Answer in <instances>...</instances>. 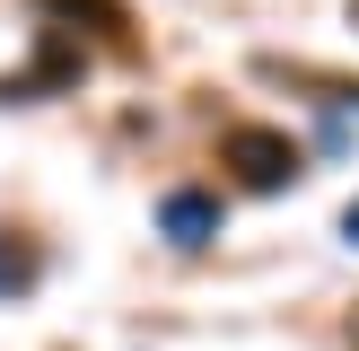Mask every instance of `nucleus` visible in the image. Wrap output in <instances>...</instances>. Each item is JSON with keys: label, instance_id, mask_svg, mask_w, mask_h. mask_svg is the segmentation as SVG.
<instances>
[{"label": "nucleus", "instance_id": "1", "mask_svg": "<svg viewBox=\"0 0 359 351\" xmlns=\"http://www.w3.org/2000/svg\"><path fill=\"white\" fill-rule=\"evenodd\" d=\"M219 158L237 167V185H255V193H280L298 176V140L272 132V123H237V132L219 140Z\"/></svg>", "mask_w": 359, "mask_h": 351}, {"label": "nucleus", "instance_id": "2", "mask_svg": "<svg viewBox=\"0 0 359 351\" xmlns=\"http://www.w3.org/2000/svg\"><path fill=\"white\" fill-rule=\"evenodd\" d=\"M158 228H167L175 246H210V237H219V202L184 185V193H167V202H158Z\"/></svg>", "mask_w": 359, "mask_h": 351}, {"label": "nucleus", "instance_id": "3", "mask_svg": "<svg viewBox=\"0 0 359 351\" xmlns=\"http://www.w3.org/2000/svg\"><path fill=\"white\" fill-rule=\"evenodd\" d=\"M342 237H351V246H359V202H351V211H342Z\"/></svg>", "mask_w": 359, "mask_h": 351}, {"label": "nucleus", "instance_id": "4", "mask_svg": "<svg viewBox=\"0 0 359 351\" xmlns=\"http://www.w3.org/2000/svg\"><path fill=\"white\" fill-rule=\"evenodd\" d=\"M351 18H359V0H351Z\"/></svg>", "mask_w": 359, "mask_h": 351}]
</instances>
